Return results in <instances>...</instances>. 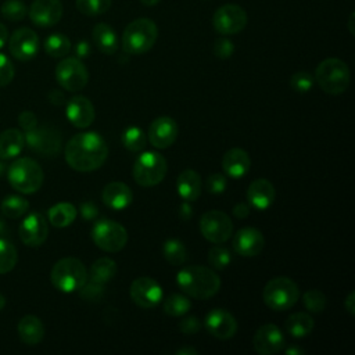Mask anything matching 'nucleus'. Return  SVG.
I'll return each mask as SVG.
<instances>
[{"label": "nucleus", "mask_w": 355, "mask_h": 355, "mask_svg": "<svg viewBox=\"0 0 355 355\" xmlns=\"http://www.w3.org/2000/svg\"><path fill=\"white\" fill-rule=\"evenodd\" d=\"M108 146L97 132H82L69 139L65 146V161L78 172L98 169L107 159Z\"/></svg>", "instance_id": "obj_1"}, {"label": "nucleus", "mask_w": 355, "mask_h": 355, "mask_svg": "<svg viewBox=\"0 0 355 355\" xmlns=\"http://www.w3.org/2000/svg\"><path fill=\"white\" fill-rule=\"evenodd\" d=\"M179 288L191 298L207 300L214 297L220 288V279L212 268L191 265L182 268L176 275Z\"/></svg>", "instance_id": "obj_2"}, {"label": "nucleus", "mask_w": 355, "mask_h": 355, "mask_svg": "<svg viewBox=\"0 0 355 355\" xmlns=\"http://www.w3.org/2000/svg\"><path fill=\"white\" fill-rule=\"evenodd\" d=\"M158 28L148 18H137L132 21L123 31L122 49L128 54H144L155 44Z\"/></svg>", "instance_id": "obj_3"}, {"label": "nucleus", "mask_w": 355, "mask_h": 355, "mask_svg": "<svg viewBox=\"0 0 355 355\" xmlns=\"http://www.w3.org/2000/svg\"><path fill=\"white\" fill-rule=\"evenodd\" d=\"M313 79L324 93L336 96L348 89L351 73L344 61L338 58H326L316 67Z\"/></svg>", "instance_id": "obj_4"}, {"label": "nucleus", "mask_w": 355, "mask_h": 355, "mask_svg": "<svg viewBox=\"0 0 355 355\" xmlns=\"http://www.w3.org/2000/svg\"><path fill=\"white\" fill-rule=\"evenodd\" d=\"M50 280L53 286L62 293L79 291L87 282V269L78 258L67 257L54 263Z\"/></svg>", "instance_id": "obj_5"}, {"label": "nucleus", "mask_w": 355, "mask_h": 355, "mask_svg": "<svg viewBox=\"0 0 355 355\" xmlns=\"http://www.w3.org/2000/svg\"><path fill=\"white\" fill-rule=\"evenodd\" d=\"M7 178L10 184L17 191L24 194H32L42 187L44 173L35 159L22 157L10 165Z\"/></svg>", "instance_id": "obj_6"}, {"label": "nucleus", "mask_w": 355, "mask_h": 355, "mask_svg": "<svg viewBox=\"0 0 355 355\" xmlns=\"http://www.w3.org/2000/svg\"><path fill=\"white\" fill-rule=\"evenodd\" d=\"M263 302L273 311H287L300 300V288L294 280L286 276L270 279L262 293Z\"/></svg>", "instance_id": "obj_7"}, {"label": "nucleus", "mask_w": 355, "mask_h": 355, "mask_svg": "<svg viewBox=\"0 0 355 355\" xmlns=\"http://www.w3.org/2000/svg\"><path fill=\"white\" fill-rule=\"evenodd\" d=\"M168 171L165 157L155 151L141 153L132 168L135 182L141 187H151L162 182Z\"/></svg>", "instance_id": "obj_8"}, {"label": "nucleus", "mask_w": 355, "mask_h": 355, "mask_svg": "<svg viewBox=\"0 0 355 355\" xmlns=\"http://www.w3.org/2000/svg\"><path fill=\"white\" fill-rule=\"evenodd\" d=\"M92 239L100 250L107 252H118L128 243V232L115 220L100 219L92 229Z\"/></svg>", "instance_id": "obj_9"}, {"label": "nucleus", "mask_w": 355, "mask_h": 355, "mask_svg": "<svg viewBox=\"0 0 355 355\" xmlns=\"http://www.w3.org/2000/svg\"><path fill=\"white\" fill-rule=\"evenodd\" d=\"M55 79L62 89L68 92H78L87 85L89 72L80 58L68 57L57 64Z\"/></svg>", "instance_id": "obj_10"}, {"label": "nucleus", "mask_w": 355, "mask_h": 355, "mask_svg": "<svg viewBox=\"0 0 355 355\" xmlns=\"http://www.w3.org/2000/svg\"><path fill=\"white\" fill-rule=\"evenodd\" d=\"M201 234L214 244H222L232 237V219L219 209H211L201 215L200 219Z\"/></svg>", "instance_id": "obj_11"}, {"label": "nucleus", "mask_w": 355, "mask_h": 355, "mask_svg": "<svg viewBox=\"0 0 355 355\" xmlns=\"http://www.w3.org/2000/svg\"><path fill=\"white\" fill-rule=\"evenodd\" d=\"M25 144H28L35 153L44 157H54L61 150L62 137L53 126H36L26 132Z\"/></svg>", "instance_id": "obj_12"}, {"label": "nucleus", "mask_w": 355, "mask_h": 355, "mask_svg": "<svg viewBox=\"0 0 355 355\" xmlns=\"http://www.w3.org/2000/svg\"><path fill=\"white\" fill-rule=\"evenodd\" d=\"M247 12L239 4H225L219 7L214 17L212 25L220 35H236L247 25Z\"/></svg>", "instance_id": "obj_13"}, {"label": "nucleus", "mask_w": 355, "mask_h": 355, "mask_svg": "<svg viewBox=\"0 0 355 355\" xmlns=\"http://www.w3.org/2000/svg\"><path fill=\"white\" fill-rule=\"evenodd\" d=\"M132 301L144 309L154 308L162 300L161 286L148 276H140L130 284L129 290Z\"/></svg>", "instance_id": "obj_14"}, {"label": "nucleus", "mask_w": 355, "mask_h": 355, "mask_svg": "<svg viewBox=\"0 0 355 355\" xmlns=\"http://www.w3.org/2000/svg\"><path fill=\"white\" fill-rule=\"evenodd\" d=\"M8 49L14 58L19 61L32 60L39 50V37L29 28L17 29L8 39Z\"/></svg>", "instance_id": "obj_15"}, {"label": "nucleus", "mask_w": 355, "mask_h": 355, "mask_svg": "<svg viewBox=\"0 0 355 355\" xmlns=\"http://www.w3.org/2000/svg\"><path fill=\"white\" fill-rule=\"evenodd\" d=\"M252 345L259 355H272L282 351L286 345V338L282 330L273 324H262L254 334Z\"/></svg>", "instance_id": "obj_16"}, {"label": "nucleus", "mask_w": 355, "mask_h": 355, "mask_svg": "<svg viewBox=\"0 0 355 355\" xmlns=\"http://www.w3.org/2000/svg\"><path fill=\"white\" fill-rule=\"evenodd\" d=\"M18 233L19 239L25 245L39 247L47 239L49 226L44 216L40 212H31L21 222Z\"/></svg>", "instance_id": "obj_17"}, {"label": "nucleus", "mask_w": 355, "mask_h": 355, "mask_svg": "<svg viewBox=\"0 0 355 355\" xmlns=\"http://www.w3.org/2000/svg\"><path fill=\"white\" fill-rule=\"evenodd\" d=\"M204 324L208 333L219 340H229L237 331L236 318L229 311L220 308L209 311L205 316Z\"/></svg>", "instance_id": "obj_18"}, {"label": "nucleus", "mask_w": 355, "mask_h": 355, "mask_svg": "<svg viewBox=\"0 0 355 355\" xmlns=\"http://www.w3.org/2000/svg\"><path fill=\"white\" fill-rule=\"evenodd\" d=\"M31 21L40 28L55 25L62 17V3L60 0H35L29 7Z\"/></svg>", "instance_id": "obj_19"}, {"label": "nucleus", "mask_w": 355, "mask_h": 355, "mask_svg": "<svg viewBox=\"0 0 355 355\" xmlns=\"http://www.w3.org/2000/svg\"><path fill=\"white\" fill-rule=\"evenodd\" d=\"M179 128L171 116L155 118L148 128V140L155 148H168L178 139Z\"/></svg>", "instance_id": "obj_20"}, {"label": "nucleus", "mask_w": 355, "mask_h": 355, "mask_svg": "<svg viewBox=\"0 0 355 355\" xmlns=\"http://www.w3.org/2000/svg\"><path fill=\"white\" fill-rule=\"evenodd\" d=\"M263 247L265 237L255 227H243L233 237V250L241 257H257Z\"/></svg>", "instance_id": "obj_21"}, {"label": "nucleus", "mask_w": 355, "mask_h": 355, "mask_svg": "<svg viewBox=\"0 0 355 355\" xmlns=\"http://www.w3.org/2000/svg\"><path fill=\"white\" fill-rule=\"evenodd\" d=\"M65 115L68 121L79 129H85L90 126L94 121L96 112L92 101L85 96H73L67 103Z\"/></svg>", "instance_id": "obj_22"}, {"label": "nucleus", "mask_w": 355, "mask_h": 355, "mask_svg": "<svg viewBox=\"0 0 355 355\" xmlns=\"http://www.w3.org/2000/svg\"><path fill=\"white\" fill-rule=\"evenodd\" d=\"M276 197L275 186L268 179H255L247 189V200L255 209L263 211L269 208Z\"/></svg>", "instance_id": "obj_23"}, {"label": "nucleus", "mask_w": 355, "mask_h": 355, "mask_svg": "<svg viewBox=\"0 0 355 355\" xmlns=\"http://www.w3.org/2000/svg\"><path fill=\"white\" fill-rule=\"evenodd\" d=\"M101 200L108 208L121 211L132 204L133 193L128 184L122 182H111L103 189Z\"/></svg>", "instance_id": "obj_24"}, {"label": "nucleus", "mask_w": 355, "mask_h": 355, "mask_svg": "<svg viewBox=\"0 0 355 355\" xmlns=\"http://www.w3.org/2000/svg\"><path fill=\"white\" fill-rule=\"evenodd\" d=\"M251 166V159L243 148H230L222 158V168L225 173L233 179L243 178Z\"/></svg>", "instance_id": "obj_25"}, {"label": "nucleus", "mask_w": 355, "mask_h": 355, "mask_svg": "<svg viewBox=\"0 0 355 355\" xmlns=\"http://www.w3.org/2000/svg\"><path fill=\"white\" fill-rule=\"evenodd\" d=\"M179 196L186 201H196L201 194V178L193 169H184L176 180Z\"/></svg>", "instance_id": "obj_26"}, {"label": "nucleus", "mask_w": 355, "mask_h": 355, "mask_svg": "<svg viewBox=\"0 0 355 355\" xmlns=\"http://www.w3.org/2000/svg\"><path fill=\"white\" fill-rule=\"evenodd\" d=\"M18 336L28 345L39 344L44 337V326L42 320L33 315L24 316L18 323Z\"/></svg>", "instance_id": "obj_27"}, {"label": "nucleus", "mask_w": 355, "mask_h": 355, "mask_svg": "<svg viewBox=\"0 0 355 355\" xmlns=\"http://www.w3.org/2000/svg\"><path fill=\"white\" fill-rule=\"evenodd\" d=\"M25 146V135L19 129H7L0 135V158L10 159L21 154Z\"/></svg>", "instance_id": "obj_28"}, {"label": "nucleus", "mask_w": 355, "mask_h": 355, "mask_svg": "<svg viewBox=\"0 0 355 355\" xmlns=\"http://www.w3.org/2000/svg\"><path fill=\"white\" fill-rule=\"evenodd\" d=\"M93 40L97 49L104 54H114L119 47V40L111 25L100 22L93 28Z\"/></svg>", "instance_id": "obj_29"}, {"label": "nucleus", "mask_w": 355, "mask_h": 355, "mask_svg": "<svg viewBox=\"0 0 355 355\" xmlns=\"http://www.w3.org/2000/svg\"><path fill=\"white\" fill-rule=\"evenodd\" d=\"M116 275V263L114 259L108 258V257H103L96 259L92 266H90V272H89V277L90 282L94 283H100V284H105L110 280H112Z\"/></svg>", "instance_id": "obj_30"}, {"label": "nucleus", "mask_w": 355, "mask_h": 355, "mask_svg": "<svg viewBox=\"0 0 355 355\" xmlns=\"http://www.w3.org/2000/svg\"><path fill=\"white\" fill-rule=\"evenodd\" d=\"M286 330L295 338L305 337L313 330V319L305 312L291 313L286 320Z\"/></svg>", "instance_id": "obj_31"}, {"label": "nucleus", "mask_w": 355, "mask_h": 355, "mask_svg": "<svg viewBox=\"0 0 355 355\" xmlns=\"http://www.w3.org/2000/svg\"><path fill=\"white\" fill-rule=\"evenodd\" d=\"M76 208L71 202H58L49 209V220L55 227H67L76 218Z\"/></svg>", "instance_id": "obj_32"}, {"label": "nucleus", "mask_w": 355, "mask_h": 355, "mask_svg": "<svg viewBox=\"0 0 355 355\" xmlns=\"http://www.w3.org/2000/svg\"><path fill=\"white\" fill-rule=\"evenodd\" d=\"M28 208H29V202L24 197L15 196V194L4 197L0 205L1 214L10 219H17L25 215L28 212Z\"/></svg>", "instance_id": "obj_33"}, {"label": "nucleus", "mask_w": 355, "mask_h": 355, "mask_svg": "<svg viewBox=\"0 0 355 355\" xmlns=\"http://www.w3.org/2000/svg\"><path fill=\"white\" fill-rule=\"evenodd\" d=\"M44 51L53 58L65 57L71 51V40L62 33H53L44 40Z\"/></svg>", "instance_id": "obj_34"}, {"label": "nucleus", "mask_w": 355, "mask_h": 355, "mask_svg": "<svg viewBox=\"0 0 355 355\" xmlns=\"http://www.w3.org/2000/svg\"><path fill=\"white\" fill-rule=\"evenodd\" d=\"M162 254L165 259L173 265V266H180L186 262L187 258V251L184 244L178 240V239H169L164 243L162 245Z\"/></svg>", "instance_id": "obj_35"}, {"label": "nucleus", "mask_w": 355, "mask_h": 355, "mask_svg": "<svg viewBox=\"0 0 355 355\" xmlns=\"http://www.w3.org/2000/svg\"><path fill=\"white\" fill-rule=\"evenodd\" d=\"M17 261V248L8 239L0 236V275L12 270Z\"/></svg>", "instance_id": "obj_36"}, {"label": "nucleus", "mask_w": 355, "mask_h": 355, "mask_svg": "<svg viewBox=\"0 0 355 355\" xmlns=\"http://www.w3.org/2000/svg\"><path fill=\"white\" fill-rule=\"evenodd\" d=\"M191 308L190 300L183 294H171L164 302V312L169 316H182Z\"/></svg>", "instance_id": "obj_37"}, {"label": "nucleus", "mask_w": 355, "mask_h": 355, "mask_svg": "<svg viewBox=\"0 0 355 355\" xmlns=\"http://www.w3.org/2000/svg\"><path fill=\"white\" fill-rule=\"evenodd\" d=\"M122 144L132 153L141 151L146 146V135L139 126H130L122 133Z\"/></svg>", "instance_id": "obj_38"}, {"label": "nucleus", "mask_w": 355, "mask_h": 355, "mask_svg": "<svg viewBox=\"0 0 355 355\" xmlns=\"http://www.w3.org/2000/svg\"><path fill=\"white\" fill-rule=\"evenodd\" d=\"M1 15L8 21H21L26 17L28 8L21 0H6L0 7Z\"/></svg>", "instance_id": "obj_39"}, {"label": "nucleus", "mask_w": 355, "mask_h": 355, "mask_svg": "<svg viewBox=\"0 0 355 355\" xmlns=\"http://www.w3.org/2000/svg\"><path fill=\"white\" fill-rule=\"evenodd\" d=\"M112 0H76V8L83 15L96 17L104 14L111 7Z\"/></svg>", "instance_id": "obj_40"}, {"label": "nucleus", "mask_w": 355, "mask_h": 355, "mask_svg": "<svg viewBox=\"0 0 355 355\" xmlns=\"http://www.w3.org/2000/svg\"><path fill=\"white\" fill-rule=\"evenodd\" d=\"M302 302L305 305V308L312 312V313H320L324 311L326 308V295L320 291V290H308L304 295H302Z\"/></svg>", "instance_id": "obj_41"}, {"label": "nucleus", "mask_w": 355, "mask_h": 355, "mask_svg": "<svg viewBox=\"0 0 355 355\" xmlns=\"http://www.w3.org/2000/svg\"><path fill=\"white\" fill-rule=\"evenodd\" d=\"M230 252L227 248L215 245L208 251V263L212 269L222 270L230 263Z\"/></svg>", "instance_id": "obj_42"}, {"label": "nucleus", "mask_w": 355, "mask_h": 355, "mask_svg": "<svg viewBox=\"0 0 355 355\" xmlns=\"http://www.w3.org/2000/svg\"><path fill=\"white\" fill-rule=\"evenodd\" d=\"M290 86L297 93H306L313 86V76L306 71L295 72L290 79Z\"/></svg>", "instance_id": "obj_43"}, {"label": "nucleus", "mask_w": 355, "mask_h": 355, "mask_svg": "<svg viewBox=\"0 0 355 355\" xmlns=\"http://www.w3.org/2000/svg\"><path fill=\"white\" fill-rule=\"evenodd\" d=\"M80 297L83 300H87V301H98L103 298V294H104V287L103 284L100 283H94V282H90V283H85L80 288Z\"/></svg>", "instance_id": "obj_44"}, {"label": "nucleus", "mask_w": 355, "mask_h": 355, "mask_svg": "<svg viewBox=\"0 0 355 355\" xmlns=\"http://www.w3.org/2000/svg\"><path fill=\"white\" fill-rule=\"evenodd\" d=\"M212 51L214 54L220 58V60H225V58H229L233 51H234V44L227 39V37H219L214 42V46H212Z\"/></svg>", "instance_id": "obj_45"}, {"label": "nucleus", "mask_w": 355, "mask_h": 355, "mask_svg": "<svg viewBox=\"0 0 355 355\" xmlns=\"http://www.w3.org/2000/svg\"><path fill=\"white\" fill-rule=\"evenodd\" d=\"M14 65L10 58L0 53V87L7 86L14 78Z\"/></svg>", "instance_id": "obj_46"}, {"label": "nucleus", "mask_w": 355, "mask_h": 355, "mask_svg": "<svg viewBox=\"0 0 355 355\" xmlns=\"http://www.w3.org/2000/svg\"><path fill=\"white\" fill-rule=\"evenodd\" d=\"M207 190L209 193H214V194H219V193H223L226 186H227V182H226V178L225 175L222 173H212L207 178Z\"/></svg>", "instance_id": "obj_47"}, {"label": "nucleus", "mask_w": 355, "mask_h": 355, "mask_svg": "<svg viewBox=\"0 0 355 355\" xmlns=\"http://www.w3.org/2000/svg\"><path fill=\"white\" fill-rule=\"evenodd\" d=\"M179 329L184 334H196L201 329V323L196 316H187L179 323Z\"/></svg>", "instance_id": "obj_48"}, {"label": "nucleus", "mask_w": 355, "mask_h": 355, "mask_svg": "<svg viewBox=\"0 0 355 355\" xmlns=\"http://www.w3.org/2000/svg\"><path fill=\"white\" fill-rule=\"evenodd\" d=\"M18 123H19V126H21L25 132H28V130H32L33 128L37 126V119H36V116H35L33 112H31V111H22V112L19 114V116H18Z\"/></svg>", "instance_id": "obj_49"}, {"label": "nucleus", "mask_w": 355, "mask_h": 355, "mask_svg": "<svg viewBox=\"0 0 355 355\" xmlns=\"http://www.w3.org/2000/svg\"><path fill=\"white\" fill-rule=\"evenodd\" d=\"M75 54L78 58H86L90 54V44L85 40H80L75 46Z\"/></svg>", "instance_id": "obj_50"}, {"label": "nucleus", "mask_w": 355, "mask_h": 355, "mask_svg": "<svg viewBox=\"0 0 355 355\" xmlns=\"http://www.w3.org/2000/svg\"><path fill=\"white\" fill-rule=\"evenodd\" d=\"M80 212L85 219H93L97 215V208L93 202H83L80 207Z\"/></svg>", "instance_id": "obj_51"}, {"label": "nucleus", "mask_w": 355, "mask_h": 355, "mask_svg": "<svg viewBox=\"0 0 355 355\" xmlns=\"http://www.w3.org/2000/svg\"><path fill=\"white\" fill-rule=\"evenodd\" d=\"M233 214H234V216L239 218V219L247 218L248 214H250V205H247V204H244V202H239V204L234 205Z\"/></svg>", "instance_id": "obj_52"}, {"label": "nucleus", "mask_w": 355, "mask_h": 355, "mask_svg": "<svg viewBox=\"0 0 355 355\" xmlns=\"http://www.w3.org/2000/svg\"><path fill=\"white\" fill-rule=\"evenodd\" d=\"M344 308L345 311L349 313V315H354L355 313V293L351 291L347 298L344 300Z\"/></svg>", "instance_id": "obj_53"}, {"label": "nucleus", "mask_w": 355, "mask_h": 355, "mask_svg": "<svg viewBox=\"0 0 355 355\" xmlns=\"http://www.w3.org/2000/svg\"><path fill=\"white\" fill-rule=\"evenodd\" d=\"M7 40H8V31H7L6 25H3V24L0 22V49L4 47V44L7 43Z\"/></svg>", "instance_id": "obj_54"}, {"label": "nucleus", "mask_w": 355, "mask_h": 355, "mask_svg": "<svg viewBox=\"0 0 355 355\" xmlns=\"http://www.w3.org/2000/svg\"><path fill=\"white\" fill-rule=\"evenodd\" d=\"M286 355H301V354H304L305 351L304 349H301L300 347H295V345H291V347H288V348H286Z\"/></svg>", "instance_id": "obj_55"}, {"label": "nucleus", "mask_w": 355, "mask_h": 355, "mask_svg": "<svg viewBox=\"0 0 355 355\" xmlns=\"http://www.w3.org/2000/svg\"><path fill=\"white\" fill-rule=\"evenodd\" d=\"M178 355H196L197 351L194 348H190V347H184V348H180L176 351Z\"/></svg>", "instance_id": "obj_56"}, {"label": "nucleus", "mask_w": 355, "mask_h": 355, "mask_svg": "<svg viewBox=\"0 0 355 355\" xmlns=\"http://www.w3.org/2000/svg\"><path fill=\"white\" fill-rule=\"evenodd\" d=\"M7 232H8V226H7V223L4 222L3 216L0 215V236H4Z\"/></svg>", "instance_id": "obj_57"}, {"label": "nucleus", "mask_w": 355, "mask_h": 355, "mask_svg": "<svg viewBox=\"0 0 355 355\" xmlns=\"http://www.w3.org/2000/svg\"><path fill=\"white\" fill-rule=\"evenodd\" d=\"M354 18H355V12H351L349 21H348V29H349L351 35H354Z\"/></svg>", "instance_id": "obj_58"}, {"label": "nucleus", "mask_w": 355, "mask_h": 355, "mask_svg": "<svg viewBox=\"0 0 355 355\" xmlns=\"http://www.w3.org/2000/svg\"><path fill=\"white\" fill-rule=\"evenodd\" d=\"M144 6H147V7H153V6H155V4H158L159 3V0H140Z\"/></svg>", "instance_id": "obj_59"}, {"label": "nucleus", "mask_w": 355, "mask_h": 355, "mask_svg": "<svg viewBox=\"0 0 355 355\" xmlns=\"http://www.w3.org/2000/svg\"><path fill=\"white\" fill-rule=\"evenodd\" d=\"M4 305H6V297L0 294V311L4 308Z\"/></svg>", "instance_id": "obj_60"}, {"label": "nucleus", "mask_w": 355, "mask_h": 355, "mask_svg": "<svg viewBox=\"0 0 355 355\" xmlns=\"http://www.w3.org/2000/svg\"><path fill=\"white\" fill-rule=\"evenodd\" d=\"M4 172V164L0 161V175Z\"/></svg>", "instance_id": "obj_61"}]
</instances>
